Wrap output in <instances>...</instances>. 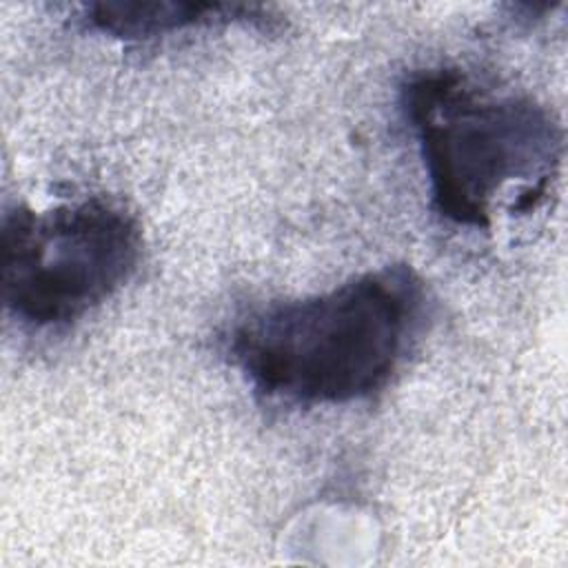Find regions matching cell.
I'll use <instances>...</instances> for the list:
<instances>
[{
	"label": "cell",
	"mask_w": 568,
	"mask_h": 568,
	"mask_svg": "<svg viewBox=\"0 0 568 568\" xmlns=\"http://www.w3.org/2000/svg\"><path fill=\"white\" fill-rule=\"evenodd\" d=\"M402 113L426 169L433 209L488 229L497 200L517 189V211L546 193L564 155V129L530 95L495 91L462 69H422L399 89Z\"/></svg>",
	"instance_id": "cell-2"
},
{
	"label": "cell",
	"mask_w": 568,
	"mask_h": 568,
	"mask_svg": "<svg viewBox=\"0 0 568 568\" xmlns=\"http://www.w3.org/2000/svg\"><path fill=\"white\" fill-rule=\"evenodd\" d=\"M82 18L91 29L115 38L146 40L193 27L262 18L260 7L235 2H182V0H135V2H91L82 7Z\"/></svg>",
	"instance_id": "cell-4"
},
{
	"label": "cell",
	"mask_w": 568,
	"mask_h": 568,
	"mask_svg": "<svg viewBox=\"0 0 568 568\" xmlns=\"http://www.w3.org/2000/svg\"><path fill=\"white\" fill-rule=\"evenodd\" d=\"M426 308L424 280L390 264L251 313L231 331L229 355L268 399L348 404L390 382L424 328Z\"/></svg>",
	"instance_id": "cell-1"
},
{
	"label": "cell",
	"mask_w": 568,
	"mask_h": 568,
	"mask_svg": "<svg viewBox=\"0 0 568 568\" xmlns=\"http://www.w3.org/2000/svg\"><path fill=\"white\" fill-rule=\"evenodd\" d=\"M140 253L138 220L111 200L16 206L0 229L4 308L36 328L67 326L120 291Z\"/></svg>",
	"instance_id": "cell-3"
}]
</instances>
